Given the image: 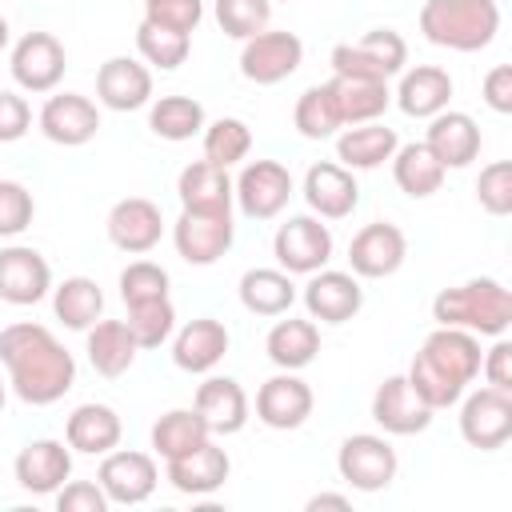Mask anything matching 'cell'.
Wrapping results in <instances>:
<instances>
[{"mask_svg": "<svg viewBox=\"0 0 512 512\" xmlns=\"http://www.w3.org/2000/svg\"><path fill=\"white\" fill-rule=\"evenodd\" d=\"M40 132L60 148H80L100 132V108L80 92H56L36 116Z\"/></svg>", "mask_w": 512, "mask_h": 512, "instance_id": "ffe728a7", "label": "cell"}, {"mask_svg": "<svg viewBox=\"0 0 512 512\" xmlns=\"http://www.w3.org/2000/svg\"><path fill=\"white\" fill-rule=\"evenodd\" d=\"M304 204L312 208V216H320V220H344V216H352L356 212V204H360V184H356V176L344 168V164H336V160H320V164H312L308 172H304Z\"/></svg>", "mask_w": 512, "mask_h": 512, "instance_id": "44dd1931", "label": "cell"}, {"mask_svg": "<svg viewBox=\"0 0 512 512\" xmlns=\"http://www.w3.org/2000/svg\"><path fill=\"white\" fill-rule=\"evenodd\" d=\"M304 64V40L284 28H264L240 48V76L252 84H280Z\"/></svg>", "mask_w": 512, "mask_h": 512, "instance_id": "30bf717a", "label": "cell"}, {"mask_svg": "<svg viewBox=\"0 0 512 512\" xmlns=\"http://www.w3.org/2000/svg\"><path fill=\"white\" fill-rule=\"evenodd\" d=\"M332 76H360V80H392L408 64V44L396 28H372L356 44L332 48Z\"/></svg>", "mask_w": 512, "mask_h": 512, "instance_id": "5b68a950", "label": "cell"}, {"mask_svg": "<svg viewBox=\"0 0 512 512\" xmlns=\"http://www.w3.org/2000/svg\"><path fill=\"white\" fill-rule=\"evenodd\" d=\"M56 508L60 512H108V496L96 480H68L56 492Z\"/></svg>", "mask_w": 512, "mask_h": 512, "instance_id": "681fc988", "label": "cell"}, {"mask_svg": "<svg viewBox=\"0 0 512 512\" xmlns=\"http://www.w3.org/2000/svg\"><path fill=\"white\" fill-rule=\"evenodd\" d=\"M124 308H128L124 324H128V332L136 336L140 348H160L164 340H172V332H176V308H172L168 296H160V300H140V304H124Z\"/></svg>", "mask_w": 512, "mask_h": 512, "instance_id": "7bdbcfd3", "label": "cell"}, {"mask_svg": "<svg viewBox=\"0 0 512 512\" xmlns=\"http://www.w3.org/2000/svg\"><path fill=\"white\" fill-rule=\"evenodd\" d=\"M168 272L152 260H132L124 272H120V300L124 304H140V300H160L168 296Z\"/></svg>", "mask_w": 512, "mask_h": 512, "instance_id": "bcb514c9", "label": "cell"}, {"mask_svg": "<svg viewBox=\"0 0 512 512\" xmlns=\"http://www.w3.org/2000/svg\"><path fill=\"white\" fill-rule=\"evenodd\" d=\"M8 40H12V28H8V20H4V16H0V52H4V48H8Z\"/></svg>", "mask_w": 512, "mask_h": 512, "instance_id": "11a10c76", "label": "cell"}, {"mask_svg": "<svg viewBox=\"0 0 512 512\" xmlns=\"http://www.w3.org/2000/svg\"><path fill=\"white\" fill-rule=\"evenodd\" d=\"M36 216V200L20 180H0V240L20 236Z\"/></svg>", "mask_w": 512, "mask_h": 512, "instance_id": "7dc6e473", "label": "cell"}, {"mask_svg": "<svg viewBox=\"0 0 512 512\" xmlns=\"http://www.w3.org/2000/svg\"><path fill=\"white\" fill-rule=\"evenodd\" d=\"M476 200L488 216L512 212V160H492L476 176Z\"/></svg>", "mask_w": 512, "mask_h": 512, "instance_id": "f6af8a7d", "label": "cell"}, {"mask_svg": "<svg viewBox=\"0 0 512 512\" xmlns=\"http://www.w3.org/2000/svg\"><path fill=\"white\" fill-rule=\"evenodd\" d=\"M404 260H408V236L388 220L364 224L348 244V268L360 280H384L400 272Z\"/></svg>", "mask_w": 512, "mask_h": 512, "instance_id": "5bb4252c", "label": "cell"}, {"mask_svg": "<svg viewBox=\"0 0 512 512\" xmlns=\"http://www.w3.org/2000/svg\"><path fill=\"white\" fill-rule=\"evenodd\" d=\"M420 32L436 48L480 52L500 32V4L496 0H424Z\"/></svg>", "mask_w": 512, "mask_h": 512, "instance_id": "277c9868", "label": "cell"}, {"mask_svg": "<svg viewBox=\"0 0 512 512\" xmlns=\"http://www.w3.org/2000/svg\"><path fill=\"white\" fill-rule=\"evenodd\" d=\"M396 148H400L396 128H388V124H380V120L348 124V128L336 136V160H340L348 172H372V168L388 164Z\"/></svg>", "mask_w": 512, "mask_h": 512, "instance_id": "4dcf8cb0", "label": "cell"}, {"mask_svg": "<svg viewBox=\"0 0 512 512\" xmlns=\"http://www.w3.org/2000/svg\"><path fill=\"white\" fill-rule=\"evenodd\" d=\"M320 508H336V512H348V508H352V500H348L344 492H316V496L308 500V512H320Z\"/></svg>", "mask_w": 512, "mask_h": 512, "instance_id": "db71d44e", "label": "cell"}, {"mask_svg": "<svg viewBox=\"0 0 512 512\" xmlns=\"http://www.w3.org/2000/svg\"><path fill=\"white\" fill-rule=\"evenodd\" d=\"M332 248L336 244H332L328 224H320V216H312V212L288 216L272 236V256L288 276H312V272L328 268Z\"/></svg>", "mask_w": 512, "mask_h": 512, "instance_id": "8992f818", "label": "cell"}, {"mask_svg": "<svg viewBox=\"0 0 512 512\" xmlns=\"http://www.w3.org/2000/svg\"><path fill=\"white\" fill-rule=\"evenodd\" d=\"M96 484L104 488L108 504H144L156 484H160V468L148 452H136V448H112L104 452L100 460V472H96Z\"/></svg>", "mask_w": 512, "mask_h": 512, "instance_id": "7c38bea8", "label": "cell"}, {"mask_svg": "<svg viewBox=\"0 0 512 512\" xmlns=\"http://www.w3.org/2000/svg\"><path fill=\"white\" fill-rule=\"evenodd\" d=\"M452 88H456V84H452L448 68H440V64H416V68H404V72H400L396 104H400L404 116L432 120L436 112L448 108Z\"/></svg>", "mask_w": 512, "mask_h": 512, "instance_id": "f1b7e54d", "label": "cell"}, {"mask_svg": "<svg viewBox=\"0 0 512 512\" xmlns=\"http://www.w3.org/2000/svg\"><path fill=\"white\" fill-rule=\"evenodd\" d=\"M124 436V424L116 416L112 404H100V400H88V404H76L68 412V424H64V440L72 452H84V456H104L120 444Z\"/></svg>", "mask_w": 512, "mask_h": 512, "instance_id": "f546056e", "label": "cell"}, {"mask_svg": "<svg viewBox=\"0 0 512 512\" xmlns=\"http://www.w3.org/2000/svg\"><path fill=\"white\" fill-rule=\"evenodd\" d=\"M456 404H460V436L472 448L496 452L512 440V392L484 384L476 392H464Z\"/></svg>", "mask_w": 512, "mask_h": 512, "instance_id": "ba28073f", "label": "cell"}, {"mask_svg": "<svg viewBox=\"0 0 512 512\" xmlns=\"http://www.w3.org/2000/svg\"><path fill=\"white\" fill-rule=\"evenodd\" d=\"M328 92L336 100V112H340V124H368V120H380L392 104V92H388V80H360V76H332L328 80Z\"/></svg>", "mask_w": 512, "mask_h": 512, "instance_id": "d6a6232c", "label": "cell"}, {"mask_svg": "<svg viewBox=\"0 0 512 512\" xmlns=\"http://www.w3.org/2000/svg\"><path fill=\"white\" fill-rule=\"evenodd\" d=\"M372 420L388 436H416L432 424V408L412 392L408 376H384L372 392Z\"/></svg>", "mask_w": 512, "mask_h": 512, "instance_id": "7402d4cb", "label": "cell"}, {"mask_svg": "<svg viewBox=\"0 0 512 512\" xmlns=\"http://www.w3.org/2000/svg\"><path fill=\"white\" fill-rule=\"evenodd\" d=\"M12 80L24 88V92H52L60 80H64V68H68V52L64 44L52 36V32H24L16 44H12Z\"/></svg>", "mask_w": 512, "mask_h": 512, "instance_id": "4fadbf2b", "label": "cell"}, {"mask_svg": "<svg viewBox=\"0 0 512 512\" xmlns=\"http://www.w3.org/2000/svg\"><path fill=\"white\" fill-rule=\"evenodd\" d=\"M396 468V448L388 444V436L376 432H352L336 452V472L356 492H384L396 480Z\"/></svg>", "mask_w": 512, "mask_h": 512, "instance_id": "52a82bcc", "label": "cell"}, {"mask_svg": "<svg viewBox=\"0 0 512 512\" xmlns=\"http://www.w3.org/2000/svg\"><path fill=\"white\" fill-rule=\"evenodd\" d=\"M192 408L204 416V424H208L212 436H236V432L248 424V412H252L248 392H244L240 380H232V376H208V380L196 388Z\"/></svg>", "mask_w": 512, "mask_h": 512, "instance_id": "4316f807", "label": "cell"}, {"mask_svg": "<svg viewBox=\"0 0 512 512\" xmlns=\"http://www.w3.org/2000/svg\"><path fill=\"white\" fill-rule=\"evenodd\" d=\"M296 184L280 160H248L232 180V196L248 220H272L288 208Z\"/></svg>", "mask_w": 512, "mask_h": 512, "instance_id": "9c48e42d", "label": "cell"}, {"mask_svg": "<svg viewBox=\"0 0 512 512\" xmlns=\"http://www.w3.org/2000/svg\"><path fill=\"white\" fill-rule=\"evenodd\" d=\"M204 124H208L204 104L192 100V96H160V100H152V108H148V128H152L160 140H172V144L200 136Z\"/></svg>", "mask_w": 512, "mask_h": 512, "instance_id": "f35d334b", "label": "cell"}, {"mask_svg": "<svg viewBox=\"0 0 512 512\" xmlns=\"http://www.w3.org/2000/svg\"><path fill=\"white\" fill-rule=\"evenodd\" d=\"M144 20L192 36L204 20V0H144Z\"/></svg>", "mask_w": 512, "mask_h": 512, "instance_id": "c3c4849f", "label": "cell"}, {"mask_svg": "<svg viewBox=\"0 0 512 512\" xmlns=\"http://www.w3.org/2000/svg\"><path fill=\"white\" fill-rule=\"evenodd\" d=\"M0 364L8 368L12 392L32 408H48L64 400L76 384L72 352L52 336V328L36 320H16L0 328Z\"/></svg>", "mask_w": 512, "mask_h": 512, "instance_id": "6da1fadb", "label": "cell"}, {"mask_svg": "<svg viewBox=\"0 0 512 512\" xmlns=\"http://www.w3.org/2000/svg\"><path fill=\"white\" fill-rule=\"evenodd\" d=\"M208 436H212V432H208V424H204V416H200L196 408H168V412L152 424V452H156L160 460H176V456L200 448Z\"/></svg>", "mask_w": 512, "mask_h": 512, "instance_id": "74e56055", "label": "cell"}, {"mask_svg": "<svg viewBox=\"0 0 512 512\" xmlns=\"http://www.w3.org/2000/svg\"><path fill=\"white\" fill-rule=\"evenodd\" d=\"M284 4H292V0H284Z\"/></svg>", "mask_w": 512, "mask_h": 512, "instance_id": "6f0895ef", "label": "cell"}, {"mask_svg": "<svg viewBox=\"0 0 512 512\" xmlns=\"http://www.w3.org/2000/svg\"><path fill=\"white\" fill-rule=\"evenodd\" d=\"M312 408H316L312 388L296 372H284V368L276 376H268L260 384V392H256V420L264 428H276V432L300 428L312 416Z\"/></svg>", "mask_w": 512, "mask_h": 512, "instance_id": "ac0fdd59", "label": "cell"}, {"mask_svg": "<svg viewBox=\"0 0 512 512\" xmlns=\"http://www.w3.org/2000/svg\"><path fill=\"white\" fill-rule=\"evenodd\" d=\"M96 100L108 112H136L152 104V68L132 56H112L96 72Z\"/></svg>", "mask_w": 512, "mask_h": 512, "instance_id": "cb8c5ba5", "label": "cell"}, {"mask_svg": "<svg viewBox=\"0 0 512 512\" xmlns=\"http://www.w3.org/2000/svg\"><path fill=\"white\" fill-rule=\"evenodd\" d=\"M200 140H204V160H212L220 168H232V164L248 160V152H252V128L240 116H220V120L204 124Z\"/></svg>", "mask_w": 512, "mask_h": 512, "instance_id": "60d3db41", "label": "cell"}, {"mask_svg": "<svg viewBox=\"0 0 512 512\" xmlns=\"http://www.w3.org/2000/svg\"><path fill=\"white\" fill-rule=\"evenodd\" d=\"M12 472H16V484L32 496H56L68 476H72V448L68 440H52V436H40V440H28L16 460H12Z\"/></svg>", "mask_w": 512, "mask_h": 512, "instance_id": "9a60e30c", "label": "cell"}, {"mask_svg": "<svg viewBox=\"0 0 512 512\" xmlns=\"http://www.w3.org/2000/svg\"><path fill=\"white\" fill-rule=\"evenodd\" d=\"M236 240V224H232V212H184L176 216L172 224V244L180 252L184 264H196V268H208L216 264Z\"/></svg>", "mask_w": 512, "mask_h": 512, "instance_id": "8fae6325", "label": "cell"}, {"mask_svg": "<svg viewBox=\"0 0 512 512\" xmlns=\"http://www.w3.org/2000/svg\"><path fill=\"white\" fill-rule=\"evenodd\" d=\"M300 300H304L312 320H320V324H348L364 308V288H360V276H352V272L320 268V272L308 276Z\"/></svg>", "mask_w": 512, "mask_h": 512, "instance_id": "2e32d148", "label": "cell"}, {"mask_svg": "<svg viewBox=\"0 0 512 512\" xmlns=\"http://www.w3.org/2000/svg\"><path fill=\"white\" fill-rule=\"evenodd\" d=\"M48 292H52V268L36 248L28 244L0 248V300L4 304L28 308V304H40Z\"/></svg>", "mask_w": 512, "mask_h": 512, "instance_id": "d6986e66", "label": "cell"}, {"mask_svg": "<svg viewBox=\"0 0 512 512\" xmlns=\"http://www.w3.org/2000/svg\"><path fill=\"white\" fill-rule=\"evenodd\" d=\"M228 472H232V460L212 436L200 448H192L176 460H164V480L184 496H212L216 488H224Z\"/></svg>", "mask_w": 512, "mask_h": 512, "instance_id": "603a6c76", "label": "cell"}, {"mask_svg": "<svg viewBox=\"0 0 512 512\" xmlns=\"http://www.w3.org/2000/svg\"><path fill=\"white\" fill-rule=\"evenodd\" d=\"M432 320L444 328L476 332V336H504L512 328V292L492 276L464 280L456 288L436 292Z\"/></svg>", "mask_w": 512, "mask_h": 512, "instance_id": "3957f363", "label": "cell"}, {"mask_svg": "<svg viewBox=\"0 0 512 512\" xmlns=\"http://www.w3.org/2000/svg\"><path fill=\"white\" fill-rule=\"evenodd\" d=\"M424 144L428 152L444 164V168H468L476 156H480V124L468 116V112H456V108H444L428 120V132H424Z\"/></svg>", "mask_w": 512, "mask_h": 512, "instance_id": "484cf974", "label": "cell"}, {"mask_svg": "<svg viewBox=\"0 0 512 512\" xmlns=\"http://www.w3.org/2000/svg\"><path fill=\"white\" fill-rule=\"evenodd\" d=\"M240 304L252 316H288V308L296 304V284L284 268H248L236 284Z\"/></svg>", "mask_w": 512, "mask_h": 512, "instance_id": "e575fe53", "label": "cell"}, {"mask_svg": "<svg viewBox=\"0 0 512 512\" xmlns=\"http://www.w3.org/2000/svg\"><path fill=\"white\" fill-rule=\"evenodd\" d=\"M32 128V108L20 92L0 88V144H16Z\"/></svg>", "mask_w": 512, "mask_h": 512, "instance_id": "f907efd6", "label": "cell"}, {"mask_svg": "<svg viewBox=\"0 0 512 512\" xmlns=\"http://www.w3.org/2000/svg\"><path fill=\"white\" fill-rule=\"evenodd\" d=\"M444 172H448V168L428 152L424 140L400 144V148L392 152V180H396V188H400L404 196H412V200L436 196L440 184H444Z\"/></svg>", "mask_w": 512, "mask_h": 512, "instance_id": "d590c367", "label": "cell"}, {"mask_svg": "<svg viewBox=\"0 0 512 512\" xmlns=\"http://www.w3.org/2000/svg\"><path fill=\"white\" fill-rule=\"evenodd\" d=\"M4 404H8V380L0 376V412H4Z\"/></svg>", "mask_w": 512, "mask_h": 512, "instance_id": "9f6ffc18", "label": "cell"}, {"mask_svg": "<svg viewBox=\"0 0 512 512\" xmlns=\"http://www.w3.org/2000/svg\"><path fill=\"white\" fill-rule=\"evenodd\" d=\"M292 124H296V132H300L304 140H328V136H336V132L344 128L328 84H312V88H304V92L296 96Z\"/></svg>", "mask_w": 512, "mask_h": 512, "instance_id": "ab89813d", "label": "cell"}, {"mask_svg": "<svg viewBox=\"0 0 512 512\" xmlns=\"http://www.w3.org/2000/svg\"><path fill=\"white\" fill-rule=\"evenodd\" d=\"M228 344H232V336L220 320L196 316V320H188L184 328L172 332V364L180 372H196V376L212 372L228 356Z\"/></svg>", "mask_w": 512, "mask_h": 512, "instance_id": "d4e9b609", "label": "cell"}, {"mask_svg": "<svg viewBox=\"0 0 512 512\" xmlns=\"http://www.w3.org/2000/svg\"><path fill=\"white\" fill-rule=\"evenodd\" d=\"M264 352H268V360L276 364V368H284V372H300V368H308L312 360H316V352H320V328H316V320L308 316H288V320H276L272 328H268V336H264Z\"/></svg>", "mask_w": 512, "mask_h": 512, "instance_id": "1f68e13d", "label": "cell"}, {"mask_svg": "<svg viewBox=\"0 0 512 512\" xmlns=\"http://www.w3.org/2000/svg\"><path fill=\"white\" fill-rule=\"evenodd\" d=\"M212 12H216V24H220L224 36L248 40V36H256V32L268 28V20H272V0H216Z\"/></svg>", "mask_w": 512, "mask_h": 512, "instance_id": "ee69618b", "label": "cell"}, {"mask_svg": "<svg viewBox=\"0 0 512 512\" xmlns=\"http://www.w3.org/2000/svg\"><path fill=\"white\" fill-rule=\"evenodd\" d=\"M176 196H180L184 212H232V204H236L228 168H220L212 160L184 164L176 176Z\"/></svg>", "mask_w": 512, "mask_h": 512, "instance_id": "83f0119b", "label": "cell"}, {"mask_svg": "<svg viewBox=\"0 0 512 512\" xmlns=\"http://www.w3.org/2000/svg\"><path fill=\"white\" fill-rule=\"evenodd\" d=\"M480 372H484V384L512 392V344L504 336H496V344L480 356Z\"/></svg>", "mask_w": 512, "mask_h": 512, "instance_id": "816d5d0a", "label": "cell"}, {"mask_svg": "<svg viewBox=\"0 0 512 512\" xmlns=\"http://www.w3.org/2000/svg\"><path fill=\"white\" fill-rule=\"evenodd\" d=\"M88 364L100 372V376H108V380H116V376H124L132 364H136V352H140V344H136V336L128 332V324L124 320H96L88 332Z\"/></svg>", "mask_w": 512, "mask_h": 512, "instance_id": "836d02e7", "label": "cell"}, {"mask_svg": "<svg viewBox=\"0 0 512 512\" xmlns=\"http://www.w3.org/2000/svg\"><path fill=\"white\" fill-rule=\"evenodd\" d=\"M104 232L108 240L128 252V256H144L160 244L164 236V216H160V204H152L148 196H124L108 208V220H104Z\"/></svg>", "mask_w": 512, "mask_h": 512, "instance_id": "e0dca14e", "label": "cell"}, {"mask_svg": "<svg viewBox=\"0 0 512 512\" xmlns=\"http://www.w3.org/2000/svg\"><path fill=\"white\" fill-rule=\"evenodd\" d=\"M136 52L144 56V64H152V68H160V72H172V68H180V64L188 60L192 36L140 20V28H136Z\"/></svg>", "mask_w": 512, "mask_h": 512, "instance_id": "b9f144b4", "label": "cell"}, {"mask_svg": "<svg viewBox=\"0 0 512 512\" xmlns=\"http://www.w3.org/2000/svg\"><path fill=\"white\" fill-rule=\"evenodd\" d=\"M52 312L64 328L72 332H88L100 312H104V292L92 276H64L56 288H52Z\"/></svg>", "mask_w": 512, "mask_h": 512, "instance_id": "8d00e7d4", "label": "cell"}, {"mask_svg": "<svg viewBox=\"0 0 512 512\" xmlns=\"http://www.w3.org/2000/svg\"><path fill=\"white\" fill-rule=\"evenodd\" d=\"M480 356L484 352H480V336L476 332L440 324L436 332L424 336V344L412 356L404 376H408L412 392L432 412H440V408H452L468 392V384L480 376Z\"/></svg>", "mask_w": 512, "mask_h": 512, "instance_id": "7a4b0ae2", "label": "cell"}, {"mask_svg": "<svg viewBox=\"0 0 512 512\" xmlns=\"http://www.w3.org/2000/svg\"><path fill=\"white\" fill-rule=\"evenodd\" d=\"M484 104L500 116L512 112V64H496L484 76Z\"/></svg>", "mask_w": 512, "mask_h": 512, "instance_id": "f5cc1de1", "label": "cell"}]
</instances>
